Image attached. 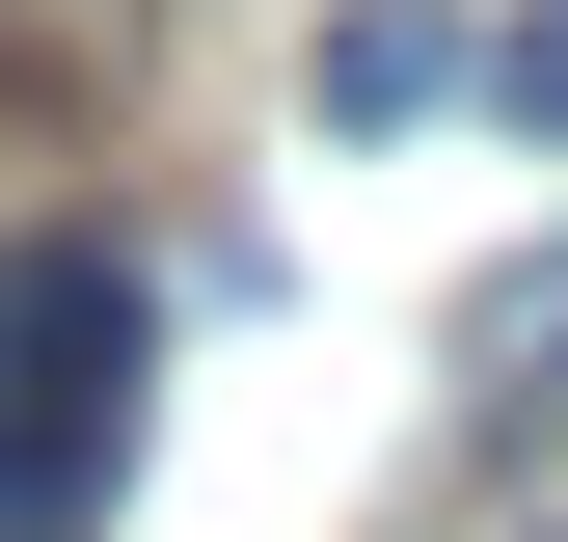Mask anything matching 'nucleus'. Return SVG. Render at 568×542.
<instances>
[{"label":"nucleus","instance_id":"1","mask_svg":"<svg viewBox=\"0 0 568 542\" xmlns=\"http://www.w3.org/2000/svg\"><path fill=\"white\" fill-rule=\"evenodd\" d=\"M135 489V271L82 218L0 244V542H82Z\"/></svg>","mask_w":568,"mask_h":542},{"label":"nucleus","instance_id":"2","mask_svg":"<svg viewBox=\"0 0 568 542\" xmlns=\"http://www.w3.org/2000/svg\"><path fill=\"white\" fill-rule=\"evenodd\" d=\"M460 82H487V54L434 28V0H352V28H325V136H434Z\"/></svg>","mask_w":568,"mask_h":542},{"label":"nucleus","instance_id":"3","mask_svg":"<svg viewBox=\"0 0 568 542\" xmlns=\"http://www.w3.org/2000/svg\"><path fill=\"white\" fill-rule=\"evenodd\" d=\"M487 82H515V136H541V163H568V0H541L515 54H487Z\"/></svg>","mask_w":568,"mask_h":542}]
</instances>
